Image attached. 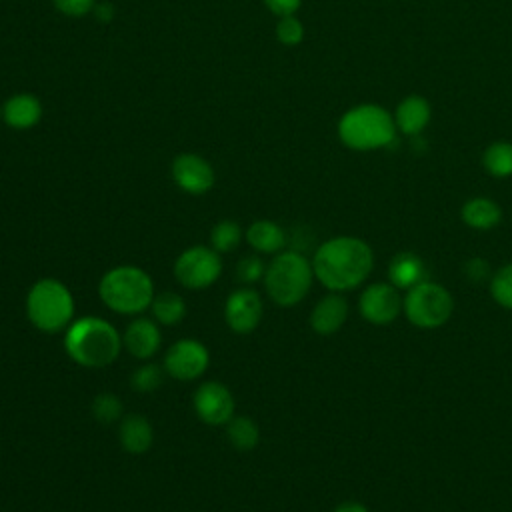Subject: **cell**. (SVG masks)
<instances>
[{
	"mask_svg": "<svg viewBox=\"0 0 512 512\" xmlns=\"http://www.w3.org/2000/svg\"><path fill=\"white\" fill-rule=\"evenodd\" d=\"M372 268V248L354 236H336L322 242L312 258L314 278L330 292H346L360 286Z\"/></svg>",
	"mask_w": 512,
	"mask_h": 512,
	"instance_id": "obj_1",
	"label": "cell"
},
{
	"mask_svg": "<svg viewBox=\"0 0 512 512\" xmlns=\"http://www.w3.org/2000/svg\"><path fill=\"white\" fill-rule=\"evenodd\" d=\"M122 336L100 316H82L64 330L68 358L84 368H106L116 362L122 350Z\"/></svg>",
	"mask_w": 512,
	"mask_h": 512,
	"instance_id": "obj_2",
	"label": "cell"
},
{
	"mask_svg": "<svg viewBox=\"0 0 512 512\" xmlns=\"http://www.w3.org/2000/svg\"><path fill=\"white\" fill-rule=\"evenodd\" d=\"M98 296L102 304L122 316H138L150 310L156 296L150 274L132 264H120L104 272L98 282Z\"/></svg>",
	"mask_w": 512,
	"mask_h": 512,
	"instance_id": "obj_3",
	"label": "cell"
},
{
	"mask_svg": "<svg viewBox=\"0 0 512 512\" xmlns=\"http://www.w3.org/2000/svg\"><path fill=\"white\" fill-rule=\"evenodd\" d=\"M28 322L44 334L64 332L76 312V302L70 288L56 278L36 280L24 300Z\"/></svg>",
	"mask_w": 512,
	"mask_h": 512,
	"instance_id": "obj_4",
	"label": "cell"
},
{
	"mask_svg": "<svg viewBox=\"0 0 512 512\" xmlns=\"http://www.w3.org/2000/svg\"><path fill=\"white\" fill-rule=\"evenodd\" d=\"M312 280V262L296 250H282L274 254L262 278L266 296L282 308L302 302L312 288Z\"/></svg>",
	"mask_w": 512,
	"mask_h": 512,
	"instance_id": "obj_5",
	"label": "cell"
},
{
	"mask_svg": "<svg viewBox=\"0 0 512 512\" xmlns=\"http://www.w3.org/2000/svg\"><path fill=\"white\" fill-rule=\"evenodd\" d=\"M396 136L394 116L382 106L360 104L342 114L338 120V138L350 150L368 152L388 146Z\"/></svg>",
	"mask_w": 512,
	"mask_h": 512,
	"instance_id": "obj_6",
	"label": "cell"
},
{
	"mask_svg": "<svg viewBox=\"0 0 512 512\" xmlns=\"http://www.w3.org/2000/svg\"><path fill=\"white\" fill-rule=\"evenodd\" d=\"M402 312L412 326L432 330L448 322L454 312V300L444 286L422 280L420 284L412 286L402 298Z\"/></svg>",
	"mask_w": 512,
	"mask_h": 512,
	"instance_id": "obj_7",
	"label": "cell"
},
{
	"mask_svg": "<svg viewBox=\"0 0 512 512\" xmlns=\"http://www.w3.org/2000/svg\"><path fill=\"white\" fill-rule=\"evenodd\" d=\"M174 278L188 290H204L218 282L222 274V254L212 246H190L174 260Z\"/></svg>",
	"mask_w": 512,
	"mask_h": 512,
	"instance_id": "obj_8",
	"label": "cell"
},
{
	"mask_svg": "<svg viewBox=\"0 0 512 512\" xmlns=\"http://www.w3.org/2000/svg\"><path fill=\"white\" fill-rule=\"evenodd\" d=\"M210 364L208 348L196 338H180L168 346L162 366L166 376L178 382H192L200 378Z\"/></svg>",
	"mask_w": 512,
	"mask_h": 512,
	"instance_id": "obj_9",
	"label": "cell"
},
{
	"mask_svg": "<svg viewBox=\"0 0 512 512\" xmlns=\"http://www.w3.org/2000/svg\"><path fill=\"white\" fill-rule=\"evenodd\" d=\"M192 406L196 416L208 426H226L228 420L234 416V396L230 388L218 380L202 382L194 396Z\"/></svg>",
	"mask_w": 512,
	"mask_h": 512,
	"instance_id": "obj_10",
	"label": "cell"
},
{
	"mask_svg": "<svg viewBox=\"0 0 512 512\" xmlns=\"http://www.w3.org/2000/svg\"><path fill=\"white\" fill-rule=\"evenodd\" d=\"M264 316L260 294L252 286H242L228 294L224 302V322L234 334H252Z\"/></svg>",
	"mask_w": 512,
	"mask_h": 512,
	"instance_id": "obj_11",
	"label": "cell"
},
{
	"mask_svg": "<svg viewBox=\"0 0 512 512\" xmlns=\"http://www.w3.org/2000/svg\"><path fill=\"white\" fill-rule=\"evenodd\" d=\"M170 174L174 184L190 196H202L210 192L216 184V172L212 164L204 156L194 152H182L174 156Z\"/></svg>",
	"mask_w": 512,
	"mask_h": 512,
	"instance_id": "obj_12",
	"label": "cell"
},
{
	"mask_svg": "<svg viewBox=\"0 0 512 512\" xmlns=\"http://www.w3.org/2000/svg\"><path fill=\"white\" fill-rule=\"evenodd\" d=\"M358 310L360 316L374 326H386L394 322L402 312V298L398 294V288L386 282L370 284L360 294Z\"/></svg>",
	"mask_w": 512,
	"mask_h": 512,
	"instance_id": "obj_13",
	"label": "cell"
},
{
	"mask_svg": "<svg viewBox=\"0 0 512 512\" xmlns=\"http://www.w3.org/2000/svg\"><path fill=\"white\" fill-rule=\"evenodd\" d=\"M158 326L160 324L154 318H134L122 334L124 350L136 360H150L162 346V332Z\"/></svg>",
	"mask_w": 512,
	"mask_h": 512,
	"instance_id": "obj_14",
	"label": "cell"
},
{
	"mask_svg": "<svg viewBox=\"0 0 512 512\" xmlns=\"http://www.w3.org/2000/svg\"><path fill=\"white\" fill-rule=\"evenodd\" d=\"M348 318V300L340 292L322 296L310 312V328L320 336L336 334Z\"/></svg>",
	"mask_w": 512,
	"mask_h": 512,
	"instance_id": "obj_15",
	"label": "cell"
},
{
	"mask_svg": "<svg viewBox=\"0 0 512 512\" xmlns=\"http://www.w3.org/2000/svg\"><path fill=\"white\" fill-rule=\"evenodd\" d=\"M42 118V102L30 92H16L2 104V120L12 130H30Z\"/></svg>",
	"mask_w": 512,
	"mask_h": 512,
	"instance_id": "obj_16",
	"label": "cell"
},
{
	"mask_svg": "<svg viewBox=\"0 0 512 512\" xmlns=\"http://www.w3.org/2000/svg\"><path fill=\"white\" fill-rule=\"evenodd\" d=\"M118 440L128 454L138 456L150 450L154 442V428L146 416L126 414L118 424Z\"/></svg>",
	"mask_w": 512,
	"mask_h": 512,
	"instance_id": "obj_17",
	"label": "cell"
},
{
	"mask_svg": "<svg viewBox=\"0 0 512 512\" xmlns=\"http://www.w3.org/2000/svg\"><path fill=\"white\" fill-rule=\"evenodd\" d=\"M430 116H432V108L428 100L422 96L410 94L396 106L394 124H396V130H400L402 134L416 136L428 126Z\"/></svg>",
	"mask_w": 512,
	"mask_h": 512,
	"instance_id": "obj_18",
	"label": "cell"
},
{
	"mask_svg": "<svg viewBox=\"0 0 512 512\" xmlns=\"http://www.w3.org/2000/svg\"><path fill=\"white\" fill-rule=\"evenodd\" d=\"M244 238L256 254H264V256L266 254H278L286 246V232L282 230V226L272 222V220H266V218L254 220L246 228Z\"/></svg>",
	"mask_w": 512,
	"mask_h": 512,
	"instance_id": "obj_19",
	"label": "cell"
},
{
	"mask_svg": "<svg viewBox=\"0 0 512 512\" xmlns=\"http://www.w3.org/2000/svg\"><path fill=\"white\" fill-rule=\"evenodd\" d=\"M388 280L398 290H410L412 286L426 280V268L420 256L412 252L396 254L388 264Z\"/></svg>",
	"mask_w": 512,
	"mask_h": 512,
	"instance_id": "obj_20",
	"label": "cell"
},
{
	"mask_svg": "<svg viewBox=\"0 0 512 512\" xmlns=\"http://www.w3.org/2000/svg\"><path fill=\"white\" fill-rule=\"evenodd\" d=\"M460 218L474 230H490L500 224L502 208L490 198H470L460 210Z\"/></svg>",
	"mask_w": 512,
	"mask_h": 512,
	"instance_id": "obj_21",
	"label": "cell"
},
{
	"mask_svg": "<svg viewBox=\"0 0 512 512\" xmlns=\"http://www.w3.org/2000/svg\"><path fill=\"white\" fill-rule=\"evenodd\" d=\"M150 312L160 326H176L186 316V302L178 292H160L154 296Z\"/></svg>",
	"mask_w": 512,
	"mask_h": 512,
	"instance_id": "obj_22",
	"label": "cell"
},
{
	"mask_svg": "<svg viewBox=\"0 0 512 512\" xmlns=\"http://www.w3.org/2000/svg\"><path fill=\"white\" fill-rule=\"evenodd\" d=\"M224 430H226L228 442L240 452L254 450L260 442V428L248 416H232L224 426Z\"/></svg>",
	"mask_w": 512,
	"mask_h": 512,
	"instance_id": "obj_23",
	"label": "cell"
},
{
	"mask_svg": "<svg viewBox=\"0 0 512 512\" xmlns=\"http://www.w3.org/2000/svg\"><path fill=\"white\" fill-rule=\"evenodd\" d=\"M482 164L494 178L512 176V144L506 140L492 142L482 154Z\"/></svg>",
	"mask_w": 512,
	"mask_h": 512,
	"instance_id": "obj_24",
	"label": "cell"
},
{
	"mask_svg": "<svg viewBox=\"0 0 512 512\" xmlns=\"http://www.w3.org/2000/svg\"><path fill=\"white\" fill-rule=\"evenodd\" d=\"M242 236H244V232H242L238 222H234V220H220L210 230V246L218 254H228V252L238 248V244L242 242Z\"/></svg>",
	"mask_w": 512,
	"mask_h": 512,
	"instance_id": "obj_25",
	"label": "cell"
},
{
	"mask_svg": "<svg viewBox=\"0 0 512 512\" xmlns=\"http://www.w3.org/2000/svg\"><path fill=\"white\" fill-rule=\"evenodd\" d=\"M166 370L160 364L154 362H144L140 364L132 374H130V388L140 392V394H150L156 392L162 382H164Z\"/></svg>",
	"mask_w": 512,
	"mask_h": 512,
	"instance_id": "obj_26",
	"label": "cell"
},
{
	"mask_svg": "<svg viewBox=\"0 0 512 512\" xmlns=\"http://www.w3.org/2000/svg\"><path fill=\"white\" fill-rule=\"evenodd\" d=\"M122 400L112 392H100L90 404V414L98 424L110 426L122 420Z\"/></svg>",
	"mask_w": 512,
	"mask_h": 512,
	"instance_id": "obj_27",
	"label": "cell"
},
{
	"mask_svg": "<svg viewBox=\"0 0 512 512\" xmlns=\"http://www.w3.org/2000/svg\"><path fill=\"white\" fill-rule=\"evenodd\" d=\"M490 294L498 306L512 310V262L498 268L490 278Z\"/></svg>",
	"mask_w": 512,
	"mask_h": 512,
	"instance_id": "obj_28",
	"label": "cell"
},
{
	"mask_svg": "<svg viewBox=\"0 0 512 512\" xmlns=\"http://www.w3.org/2000/svg\"><path fill=\"white\" fill-rule=\"evenodd\" d=\"M276 40L284 46H298L304 40V24L294 14L278 18Z\"/></svg>",
	"mask_w": 512,
	"mask_h": 512,
	"instance_id": "obj_29",
	"label": "cell"
},
{
	"mask_svg": "<svg viewBox=\"0 0 512 512\" xmlns=\"http://www.w3.org/2000/svg\"><path fill=\"white\" fill-rule=\"evenodd\" d=\"M266 266L260 258V254H252V256H244L240 258L238 266H236V276L244 286H252L256 282H260L264 278Z\"/></svg>",
	"mask_w": 512,
	"mask_h": 512,
	"instance_id": "obj_30",
	"label": "cell"
},
{
	"mask_svg": "<svg viewBox=\"0 0 512 512\" xmlns=\"http://www.w3.org/2000/svg\"><path fill=\"white\" fill-rule=\"evenodd\" d=\"M98 0H52L54 8L68 18H82L94 10Z\"/></svg>",
	"mask_w": 512,
	"mask_h": 512,
	"instance_id": "obj_31",
	"label": "cell"
},
{
	"mask_svg": "<svg viewBox=\"0 0 512 512\" xmlns=\"http://www.w3.org/2000/svg\"><path fill=\"white\" fill-rule=\"evenodd\" d=\"M264 6L278 18L282 16H292L298 12V8L302 6V0H262Z\"/></svg>",
	"mask_w": 512,
	"mask_h": 512,
	"instance_id": "obj_32",
	"label": "cell"
},
{
	"mask_svg": "<svg viewBox=\"0 0 512 512\" xmlns=\"http://www.w3.org/2000/svg\"><path fill=\"white\" fill-rule=\"evenodd\" d=\"M114 12H116V8H114V4H112V2H108V0H104V2H96L94 10H92V14L96 16V20H98V22H110V20L114 18Z\"/></svg>",
	"mask_w": 512,
	"mask_h": 512,
	"instance_id": "obj_33",
	"label": "cell"
},
{
	"mask_svg": "<svg viewBox=\"0 0 512 512\" xmlns=\"http://www.w3.org/2000/svg\"><path fill=\"white\" fill-rule=\"evenodd\" d=\"M334 512H368V508L360 502H342L334 508Z\"/></svg>",
	"mask_w": 512,
	"mask_h": 512,
	"instance_id": "obj_34",
	"label": "cell"
},
{
	"mask_svg": "<svg viewBox=\"0 0 512 512\" xmlns=\"http://www.w3.org/2000/svg\"><path fill=\"white\" fill-rule=\"evenodd\" d=\"M0 118H2V106H0Z\"/></svg>",
	"mask_w": 512,
	"mask_h": 512,
	"instance_id": "obj_35",
	"label": "cell"
}]
</instances>
